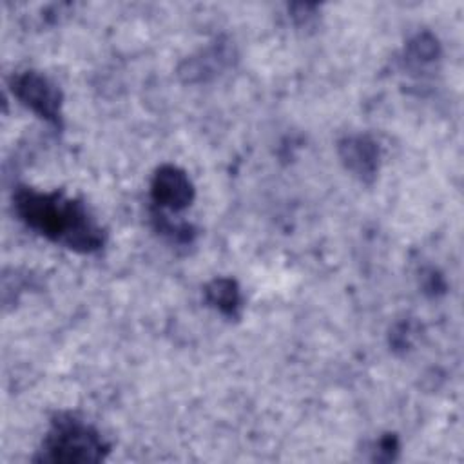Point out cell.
Wrapping results in <instances>:
<instances>
[{
    "label": "cell",
    "instance_id": "7a4b0ae2",
    "mask_svg": "<svg viewBox=\"0 0 464 464\" xmlns=\"http://www.w3.org/2000/svg\"><path fill=\"white\" fill-rule=\"evenodd\" d=\"M111 444L87 420L74 413H58L53 417L34 462L53 464H96L107 459Z\"/></svg>",
    "mask_w": 464,
    "mask_h": 464
},
{
    "label": "cell",
    "instance_id": "6da1fadb",
    "mask_svg": "<svg viewBox=\"0 0 464 464\" xmlns=\"http://www.w3.org/2000/svg\"><path fill=\"white\" fill-rule=\"evenodd\" d=\"M13 207L27 228L69 250L94 254L105 245V232L85 203L62 190L42 192L18 187L13 194Z\"/></svg>",
    "mask_w": 464,
    "mask_h": 464
},
{
    "label": "cell",
    "instance_id": "8fae6325",
    "mask_svg": "<svg viewBox=\"0 0 464 464\" xmlns=\"http://www.w3.org/2000/svg\"><path fill=\"white\" fill-rule=\"evenodd\" d=\"M411 328H410V323H402V324H397V328L393 330V334H390V344L397 350H406L408 346H411Z\"/></svg>",
    "mask_w": 464,
    "mask_h": 464
},
{
    "label": "cell",
    "instance_id": "3957f363",
    "mask_svg": "<svg viewBox=\"0 0 464 464\" xmlns=\"http://www.w3.org/2000/svg\"><path fill=\"white\" fill-rule=\"evenodd\" d=\"M13 96L38 118L49 125L62 129L63 125V94L60 87L42 74L40 71H20L14 72L9 80Z\"/></svg>",
    "mask_w": 464,
    "mask_h": 464
},
{
    "label": "cell",
    "instance_id": "7c38bea8",
    "mask_svg": "<svg viewBox=\"0 0 464 464\" xmlns=\"http://www.w3.org/2000/svg\"><path fill=\"white\" fill-rule=\"evenodd\" d=\"M315 7H317V5H310V4H297V5H290V7H288V11L292 13V14H290V18H292L297 25H306V24L315 16V14H314Z\"/></svg>",
    "mask_w": 464,
    "mask_h": 464
},
{
    "label": "cell",
    "instance_id": "9c48e42d",
    "mask_svg": "<svg viewBox=\"0 0 464 464\" xmlns=\"http://www.w3.org/2000/svg\"><path fill=\"white\" fill-rule=\"evenodd\" d=\"M152 221L154 227L160 234H163L165 237H169L170 241L181 245V243H190L194 239V228L187 223H179V221H172L169 216L163 214V210L154 208L152 210Z\"/></svg>",
    "mask_w": 464,
    "mask_h": 464
},
{
    "label": "cell",
    "instance_id": "5b68a950",
    "mask_svg": "<svg viewBox=\"0 0 464 464\" xmlns=\"http://www.w3.org/2000/svg\"><path fill=\"white\" fill-rule=\"evenodd\" d=\"M343 167L361 183H373L381 167L379 143L368 134H348L337 141Z\"/></svg>",
    "mask_w": 464,
    "mask_h": 464
},
{
    "label": "cell",
    "instance_id": "277c9868",
    "mask_svg": "<svg viewBox=\"0 0 464 464\" xmlns=\"http://www.w3.org/2000/svg\"><path fill=\"white\" fill-rule=\"evenodd\" d=\"M194 198V183L183 169L172 163H163L154 170L150 179V199L156 208L176 214L188 208Z\"/></svg>",
    "mask_w": 464,
    "mask_h": 464
},
{
    "label": "cell",
    "instance_id": "ba28073f",
    "mask_svg": "<svg viewBox=\"0 0 464 464\" xmlns=\"http://www.w3.org/2000/svg\"><path fill=\"white\" fill-rule=\"evenodd\" d=\"M440 54L442 51L437 36H433L428 31H422L411 36L404 45L402 62L411 74H422L426 69L433 67L435 62L440 60Z\"/></svg>",
    "mask_w": 464,
    "mask_h": 464
},
{
    "label": "cell",
    "instance_id": "52a82bcc",
    "mask_svg": "<svg viewBox=\"0 0 464 464\" xmlns=\"http://www.w3.org/2000/svg\"><path fill=\"white\" fill-rule=\"evenodd\" d=\"M205 303L227 319H237L243 310L241 288L232 277H214L203 288Z\"/></svg>",
    "mask_w": 464,
    "mask_h": 464
},
{
    "label": "cell",
    "instance_id": "8992f818",
    "mask_svg": "<svg viewBox=\"0 0 464 464\" xmlns=\"http://www.w3.org/2000/svg\"><path fill=\"white\" fill-rule=\"evenodd\" d=\"M232 60V51L227 44L216 42L210 47L199 51L198 54L187 58L179 69L178 74L185 83H196L205 82L216 74H219Z\"/></svg>",
    "mask_w": 464,
    "mask_h": 464
},
{
    "label": "cell",
    "instance_id": "30bf717a",
    "mask_svg": "<svg viewBox=\"0 0 464 464\" xmlns=\"http://www.w3.org/2000/svg\"><path fill=\"white\" fill-rule=\"evenodd\" d=\"M399 439L393 433H386L382 437H379V440L373 444L372 450V460L377 462H388V460H395L397 453H399Z\"/></svg>",
    "mask_w": 464,
    "mask_h": 464
}]
</instances>
